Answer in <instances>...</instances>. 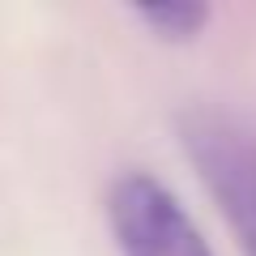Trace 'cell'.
I'll list each match as a JSON object with an SVG mask.
<instances>
[{"label":"cell","instance_id":"1","mask_svg":"<svg viewBox=\"0 0 256 256\" xmlns=\"http://www.w3.org/2000/svg\"><path fill=\"white\" fill-rule=\"evenodd\" d=\"M175 128L188 162L235 230L239 252L256 256V132L218 107L180 111Z\"/></svg>","mask_w":256,"mask_h":256},{"label":"cell","instance_id":"2","mask_svg":"<svg viewBox=\"0 0 256 256\" xmlns=\"http://www.w3.org/2000/svg\"><path fill=\"white\" fill-rule=\"evenodd\" d=\"M107 222L124 256H214L180 196L150 171H124L111 180Z\"/></svg>","mask_w":256,"mask_h":256},{"label":"cell","instance_id":"3","mask_svg":"<svg viewBox=\"0 0 256 256\" xmlns=\"http://www.w3.org/2000/svg\"><path fill=\"white\" fill-rule=\"evenodd\" d=\"M137 22L162 43H192L210 26V9L205 4H188V0H158V4H137Z\"/></svg>","mask_w":256,"mask_h":256}]
</instances>
